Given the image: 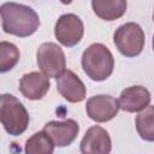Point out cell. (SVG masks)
I'll use <instances>...</instances> for the list:
<instances>
[{"label":"cell","instance_id":"ac0fdd59","mask_svg":"<svg viewBox=\"0 0 154 154\" xmlns=\"http://www.w3.org/2000/svg\"><path fill=\"white\" fill-rule=\"evenodd\" d=\"M152 45H153V51H154V35H153V41H152Z\"/></svg>","mask_w":154,"mask_h":154},{"label":"cell","instance_id":"8992f818","mask_svg":"<svg viewBox=\"0 0 154 154\" xmlns=\"http://www.w3.org/2000/svg\"><path fill=\"white\" fill-rule=\"evenodd\" d=\"M84 25L82 19L75 13H65L60 16L54 26L57 40L65 47H73L82 40Z\"/></svg>","mask_w":154,"mask_h":154},{"label":"cell","instance_id":"7c38bea8","mask_svg":"<svg viewBox=\"0 0 154 154\" xmlns=\"http://www.w3.org/2000/svg\"><path fill=\"white\" fill-rule=\"evenodd\" d=\"M118 101L120 109L125 112H141L150 103V93L142 85H132L120 93Z\"/></svg>","mask_w":154,"mask_h":154},{"label":"cell","instance_id":"d6986e66","mask_svg":"<svg viewBox=\"0 0 154 154\" xmlns=\"http://www.w3.org/2000/svg\"><path fill=\"white\" fill-rule=\"evenodd\" d=\"M153 22H154V11H153Z\"/></svg>","mask_w":154,"mask_h":154},{"label":"cell","instance_id":"6da1fadb","mask_svg":"<svg viewBox=\"0 0 154 154\" xmlns=\"http://www.w3.org/2000/svg\"><path fill=\"white\" fill-rule=\"evenodd\" d=\"M1 25L6 34L18 37L32 35L40 26V18L36 11L26 5L5 2L0 7Z\"/></svg>","mask_w":154,"mask_h":154},{"label":"cell","instance_id":"e0dca14e","mask_svg":"<svg viewBox=\"0 0 154 154\" xmlns=\"http://www.w3.org/2000/svg\"><path fill=\"white\" fill-rule=\"evenodd\" d=\"M60 2L64 4V5H70L72 2V0H60Z\"/></svg>","mask_w":154,"mask_h":154},{"label":"cell","instance_id":"9c48e42d","mask_svg":"<svg viewBox=\"0 0 154 154\" xmlns=\"http://www.w3.org/2000/svg\"><path fill=\"white\" fill-rule=\"evenodd\" d=\"M57 90L65 100L72 103L83 101L87 95L84 83L71 70H64L57 77Z\"/></svg>","mask_w":154,"mask_h":154},{"label":"cell","instance_id":"7a4b0ae2","mask_svg":"<svg viewBox=\"0 0 154 154\" xmlns=\"http://www.w3.org/2000/svg\"><path fill=\"white\" fill-rule=\"evenodd\" d=\"M84 73L95 82L107 79L114 69V58L111 51L102 43L90 45L81 59Z\"/></svg>","mask_w":154,"mask_h":154},{"label":"cell","instance_id":"277c9868","mask_svg":"<svg viewBox=\"0 0 154 154\" xmlns=\"http://www.w3.org/2000/svg\"><path fill=\"white\" fill-rule=\"evenodd\" d=\"M113 42L120 54L126 58H135L144 48V31L137 23H125L114 31Z\"/></svg>","mask_w":154,"mask_h":154},{"label":"cell","instance_id":"3957f363","mask_svg":"<svg viewBox=\"0 0 154 154\" xmlns=\"http://www.w3.org/2000/svg\"><path fill=\"white\" fill-rule=\"evenodd\" d=\"M0 119L7 134L22 135L29 125V113L23 103L12 94H2L0 100Z\"/></svg>","mask_w":154,"mask_h":154},{"label":"cell","instance_id":"8fae6325","mask_svg":"<svg viewBox=\"0 0 154 154\" xmlns=\"http://www.w3.org/2000/svg\"><path fill=\"white\" fill-rule=\"evenodd\" d=\"M49 77L43 72L32 71L19 79V91L29 100H41L49 90Z\"/></svg>","mask_w":154,"mask_h":154},{"label":"cell","instance_id":"2e32d148","mask_svg":"<svg viewBox=\"0 0 154 154\" xmlns=\"http://www.w3.org/2000/svg\"><path fill=\"white\" fill-rule=\"evenodd\" d=\"M20 53L16 45L8 41L0 42V72H7L12 70L19 61Z\"/></svg>","mask_w":154,"mask_h":154},{"label":"cell","instance_id":"5b68a950","mask_svg":"<svg viewBox=\"0 0 154 154\" xmlns=\"http://www.w3.org/2000/svg\"><path fill=\"white\" fill-rule=\"evenodd\" d=\"M36 61L41 72L49 78H57L66 67L65 54L54 42H45L37 48Z\"/></svg>","mask_w":154,"mask_h":154},{"label":"cell","instance_id":"4fadbf2b","mask_svg":"<svg viewBox=\"0 0 154 154\" xmlns=\"http://www.w3.org/2000/svg\"><path fill=\"white\" fill-rule=\"evenodd\" d=\"M94 13L103 20L119 19L126 12V0H91Z\"/></svg>","mask_w":154,"mask_h":154},{"label":"cell","instance_id":"ba28073f","mask_svg":"<svg viewBox=\"0 0 154 154\" xmlns=\"http://www.w3.org/2000/svg\"><path fill=\"white\" fill-rule=\"evenodd\" d=\"M43 131L48 135L55 147H66L76 140L79 125L73 119H66L64 122L51 120L43 126Z\"/></svg>","mask_w":154,"mask_h":154},{"label":"cell","instance_id":"30bf717a","mask_svg":"<svg viewBox=\"0 0 154 154\" xmlns=\"http://www.w3.org/2000/svg\"><path fill=\"white\" fill-rule=\"evenodd\" d=\"M112 150V141L108 132L99 126L89 128L81 141V153L83 154H108Z\"/></svg>","mask_w":154,"mask_h":154},{"label":"cell","instance_id":"5bb4252c","mask_svg":"<svg viewBox=\"0 0 154 154\" xmlns=\"http://www.w3.org/2000/svg\"><path fill=\"white\" fill-rule=\"evenodd\" d=\"M136 130L140 137L154 142V106H147L136 117Z\"/></svg>","mask_w":154,"mask_h":154},{"label":"cell","instance_id":"52a82bcc","mask_svg":"<svg viewBox=\"0 0 154 154\" xmlns=\"http://www.w3.org/2000/svg\"><path fill=\"white\" fill-rule=\"evenodd\" d=\"M119 109V101L111 95L91 96L85 105L87 116L96 123H105L113 119Z\"/></svg>","mask_w":154,"mask_h":154},{"label":"cell","instance_id":"9a60e30c","mask_svg":"<svg viewBox=\"0 0 154 154\" xmlns=\"http://www.w3.org/2000/svg\"><path fill=\"white\" fill-rule=\"evenodd\" d=\"M54 143L48 137V135L42 130L34 134L25 142L26 154H52L54 152Z\"/></svg>","mask_w":154,"mask_h":154}]
</instances>
